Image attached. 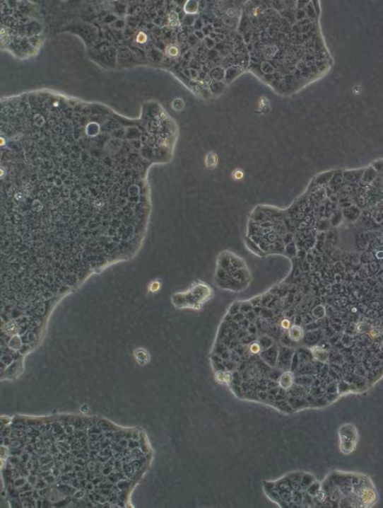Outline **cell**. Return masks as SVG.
Returning <instances> with one entry per match:
<instances>
[{
  "label": "cell",
  "mask_w": 383,
  "mask_h": 508,
  "mask_svg": "<svg viewBox=\"0 0 383 508\" xmlns=\"http://www.w3.org/2000/svg\"><path fill=\"white\" fill-rule=\"evenodd\" d=\"M161 287V284L159 282V280H155L153 281V282H151L149 286V290L150 291H152V293H155V291H158L159 289Z\"/></svg>",
  "instance_id": "obj_3"
},
{
  "label": "cell",
  "mask_w": 383,
  "mask_h": 508,
  "mask_svg": "<svg viewBox=\"0 0 383 508\" xmlns=\"http://www.w3.org/2000/svg\"><path fill=\"white\" fill-rule=\"evenodd\" d=\"M134 355H136V358L140 362V363H142V362L143 363H147L150 359L149 353L144 350H136Z\"/></svg>",
  "instance_id": "obj_2"
},
{
  "label": "cell",
  "mask_w": 383,
  "mask_h": 508,
  "mask_svg": "<svg viewBox=\"0 0 383 508\" xmlns=\"http://www.w3.org/2000/svg\"><path fill=\"white\" fill-rule=\"evenodd\" d=\"M290 325V321L288 320H284L282 321V326L284 327V328H288V326Z\"/></svg>",
  "instance_id": "obj_5"
},
{
  "label": "cell",
  "mask_w": 383,
  "mask_h": 508,
  "mask_svg": "<svg viewBox=\"0 0 383 508\" xmlns=\"http://www.w3.org/2000/svg\"><path fill=\"white\" fill-rule=\"evenodd\" d=\"M244 177V172L241 169L235 170L233 173V178L235 180H241Z\"/></svg>",
  "instance_id": "obj_4"
},
{
  "label": "cell",
  "mask_w": 383,
  "mask_h": 508,
  "mask_svg": "<svg viewBox=\"0 0 383 508\" xmlns=\"http://www.w3.org/2000/svg\"><path fill=\"white\" fill-rule=\"evenodd\" d=\"M218 164V156L216 155L215 153H208L207 154V156H205V166H206L207 168L210 170H213L216 168V166H217Z\"/></svg>",
  "instance_id": "obj_1"
}]
</instances>
